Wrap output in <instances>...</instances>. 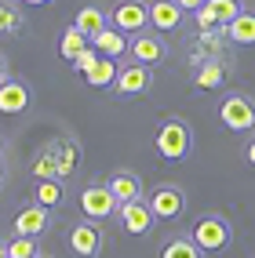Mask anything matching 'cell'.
<instances>
[{"label": "cell", "mask_w": 255, "mask_h": 258, "mask_svg": "<svg viewBox=\"0 0 255 258\" xmlns=\"http://www.w3.org/2000/svg\"><path fill=\"white\" fill-rule=\"evenodd\" d=\"M190 146H193V135H190V124L182 116H164L157 124V135H153V149L161 153V160L168 164H179L190 157Z\"/></svg>", "instance_id": "6da1fadb"}, {"label": "cell", "mask_w": 255, "mask_h": 258, "mask_svg": "<svg viewBox=\"0 0 255 258\" xmlns=\"http://www.w3.org/2000/svg\"><path fill=\"white\" fill-rule=\"evenodd\" d=\"M219 120H223L226 131L244 135V131L255 127V102L248 95H241V91H233V95H226L219 102Z\"/></svg>", "instance_id": "7a4b0ae2"}, {"label": "cell", "mask_w": 255, "mask_h": 258, "mask_svg": "<svg viewBox=\"0 0 255 258\" xmlns=\"http://www.w3.org/2000/svg\"><path fill=\"white\" fill-rule=\"evenodd\" d=\"M193 240H197V247L208 254V251H223L230 240H233V229H230V222L223 218V215H200L197 218V226H193V233H190Z\"/></svg>", "instance_id": "3957f363"}, {"label": "cell", "mask_w": 255, "mask_h": 258, "mask_svg": "<svg viewBox=\"0 0 255 258\" xmlns=\"http://www.w3.org/2000/svg\"><path fill=\"white\" fill-rule=\"evenodd\" d=\"M80 211L88 215V222H102L121 211V204H117L110 182H95V185H84L80 189Z\"/></svg>", "instance_id": "277c9868"}, {"label": "cell", "mask_w": 255, "mask_h": 258, "mask_svg": "<svg viewBox=\"0 0 255 258\" xmlns=\"http://www.w3.org/2000/svg\"><path fill=\"white\" fill-rule=\"evenodd\" d=\"M241 15H244L241 0H208L193 19H197V33H204V29H230Z\"/></svg>", "instance_id": "5b68a950"}, {"label": "cell", "mask_w": 255, "mask_h": 258, "mask_svg": "<svg viewBox=\"0 0 255 258\" xmlns=\"http://www.w3.org/2000/svg\"><path fill=\"white\" fill-rule=\"evenodd\" d=\"M226 47H230L226 29H204V33H197L193 44H190V62L193 66H200V62H223Z\"/></svg>", "instance_id": "8992f818"}, {"label": "cell", "mask_w": 255, "mask_h": 258, "mask_svg": "<svg viewBox=\"0 0 255 258\" xmlns=\"http://www.w3.org/2000/svg\"><path fill=\"white\" fill-rule=\"evenodd\" d=\"M110 22L121 33H142L149 26V8L142 0H121V4L110 8Z\"/></svg>", "instance_id": "52a82bcc"}, {"label": "cell", "mask_w": 255, "mask_h": 258, "mask_svg": "<svg viewBox=\"0 0 255 258\" xmlns=\"http://www.w3.org/2000/svg\"><path fill=\"white\" fill-rule=\"evenodd\" d=\"M47 222H51V211L40 208V204H26V208L15 211L11 218V236H44L47 233Z\"/></svg>", "instance_id": "ba28073f"}, {"label": "cell", "mask_w": 255, "mask_h": 258, "mask_svg": "<svg viewBox=\"0 0 255 258\" xmlns=\"http://www.w3.org/2000/svg\"><path fill=\"white\" fill-rule=\"evenodd\" d=\"M149 84H153L149 66H142V62H128V66H121V77H117L113 91L121 95V98H135V95H146Z\"/></svg>", "instance_id": "9c48e42d"}, {"label": "cell", "mask_w": 255, "mask_h": 258, "mask_svg": "<svg viewBox=\"0 0 255 258\" xmlns=\"http://www.w3.org/2000/svg\"><path fill=\"white\" fill-rule=\"evenodd\" d=\"M149 208H153V215H157V218L172 222V218H179L182 208H186V193H182L179 185L164 182V185H157V189L149 193Z\"/></svg>", "instance_id": "30bf717a"}, {"label": "cell", "mask_w": 255, "mask_h": 258, "mask_svg": "<svg viewBox=\"0 0 255 258\" xmlns=\"http://www.w3.org/2000/svg\"><path fill=\"white\" fill-rule=\"evenodd\" d=\"M29 106H33V88L19 77H4V84H0V109L8 116H19Z\"/></svg>", "instance_id": "8fae6325"}, {"label": "cell", "mask_w": 255, "mask_h": 258, "mask_svg": "<svg viewBox=\"0 0 255 258\" xmlns=\"http://www.w3.org/2000/svg\"><path fill=\"white\" fill-rule=\"evenodd\" d=\"M117 218H121L124 233L131 236H146L153 229V222H157V215H153L149 200H135V204H121V211H117Z\"/></svg>", "instance_id": "7c38bea8"}, {"label": "cell", "mask_w": 255, "mask_h": 258, "mask_svg": "<svg viewBox=\"0 0 255 258\" xmlns=\"http://www.w3.org/2000/svg\"><path fill=\"white\" fill-rule=\"evenodd\" d=\"M70 247L80 258H95L102 251V229H98V222H77V226L70 229Z\"/></svg>", "instance_id": "4fadbf2b"}, {"label": "cell", "mask_w": 255, "mask_h": 258, "mask_svg": "<svg viewBox=\"0 0 255 258\" xmlns=\"http://www.w3.org/2000/svg\"><path fill=\"white\" fill-rule=\"evenodd\" d=\"M182 15H186V11L175 4V0H153V4H149V26L161 29V33L179 29V26H182Z\"/></svg>", "instance_id": "5bb4252c"}, {"label": "cell", "mask_w": 255, "mask_h": 258, "mask_svg": "<svg viewBox=\"0 0 255 258\" xmlns=\"http://www.w3.org/2000/svg\"><path fill=\"white\" fill-rule=\"evenodd\" d=\"M110 189H113L117 204H135V200H142V178L135 175V171H117V175L110 178Z\"/></svg>", "instance_id": "9a60e30c"}, {"label": "cell", "mask_w": 255, "mask_h": 258, "mask_svg": "<svg viewBox=\"0 0 255 258\" xmlns=\"http://www.w3.org/2000/svg\"><path fill=\"white\" fill-rule=\"evenodd\" d=\"M131 62H142V66H157L164 62V44L157 37H146V33H139V37L131 40Z\"/></svg>", "instance_id": "2e32d148"}, {"label": "cell", "mask_w": 255, "mask_h": 258, "mask_svg": "<svg viewBox=\"0 0 255 258\" xmlns=\"http://www.w3.org/2000/svg\"><path fill=\"white\" fill-rule=\"evenodd\" d=\"M91 47L98 51L102 58H117V55H124V51H131V40L124 37L121 29H110V26H106V29L91 40Z\"/></svg>", "instance_id": "e0dca14e"}, {"label": "cell", "mask_w": 255, "mask_h": 258, "mask_svg": "<svg viewBox=\"0 0 255 258\" xmlns=\"http://www.w3.org/2000/svg\"><path fill=\"white\" fill-rule=\"evenodd\" d=\"M55 153H59V178H70L73 167L80 164V142L73 135H62V139H55Z\"/></svg>", "instance_id": "ac0fdd59"}, {"label": "cell", "mask_w": 255, "mask_h": 258, "mask_svg": "<svg viewBox=\"0 0 255 258\" xmlns=\"http://www.w3.org/2000/svg\"><path fill=\"white\" fill-rule=\"evenodd\" d=\"M29 175L37 178V182H51V178H59V153H55V142L44 146L37 153V160L29 164ZM62 182V178H59Z\"/></svg>", "instance_id": "d6986e66"}, {"label": "cell", "mask_w": 255, "mask_h": 258, "mask_svg": "<svg viewBox=\"0 0 255 258\" xmlns=\"http://www.w3.org/2000/svg\"><path fill=\"white\" fill-rule=\"evenodd\" d=\"M88 47H91V40L84 37V33H80L77 26H70V29L62 33V40H59V55H62L66 62H77V58H80Z\"/></svg>", "instance_id": "ffe728a7"}, {"label": "cell", "mask_w": 255, "mask_h": 258, "mask_svg": "<svg viewBox=\"0 0 255 258\" xmlns=\"http://www.w3.org/2000/svg\"><path fill=\"white\" fill-rule=\"evenodd\" d=\"M73 26H77L88 40H95L98 33L106 29V11H102V8H80L77 19H73Z\"/></svg>", "instance_id": "44dd1931"}, {"label": "cell", "mask_w": 255, "mask_h": 258, "mask_svg": "<svg viewBox=\"0 0 255 258\" xmlns=\"http://www.w3.org/2000/svg\"><path fill=\"white\" fill-rule=\"evenodd\" d=\"M223 77H226L223 62H200V66H193V84L200 91H215L219 84H223Z\"/></svg>", "instance_id": "7402d4cb"}, {"label": "cell", "mask_w": 255, "mask_h": 258, "mask_svg": "<svg viewBox=\"0 0 255 258\" xmlns=\"http://www.w3.org/2000/svg\"><path fill=\"white\" fill-rule=\"evenodd\" d=\"M161 258H204V251L197 247L193 236H172L161 247Z\"/></svg>", "instance_id": "603a6c76"}, {"label": "cell", "mask_w": 255, "mask_h": 258, "mask_svg": "<svg viewBox=\"0 0 255 258\" xmlns=\"http://www.w3.org/2000/svg\"><path fill=\"white\" fill-rule=\"evenodd\" d=\"M4 258H40L37 236H8L4 240Z\"/></svg>", "instance_id": "cb8c5ba5"}, {"label": "cell", "mask_w": 255, "mask_h": 258, "mask_svg": "<svg viewBox=\"0 0 255 258\" xmlns=\"http://www.w3.org/2000/svg\"><path fill=\"white\" fill-rule=\"evenodd\" d=\"M33 204H40V208L55 211L59 204H62V182H59V178H51V182H37V185H33Z\"/></svg>", "instance_id": "d4e9b609"}, {"label": "cell", "mask_w": 255, "mask_h": 258, "mask_svg": "<svg viewBox=\"0 0 255 258\" xmlns=\"http://www.w3.org/2000/svg\"><path fill=\"white\" fill-rule=\"evenodd\" d=\"M226 37H230V44H237V47L255 44V15H251V11H244L241 19H237V22L226 29Z\"/></svg>", "instance_id": "484cf974"}, {"label": "cell", "mask_w": 255, "mask_h": 258, "mask_svg": "<svg viewBox=\"0 0 255 258\" xmlns=\"http://www.w3.org/2000/svg\"><path fill=\"white\" fill-rule=\"evenodd\" d=\"M0 29H4V37H19L26 29V19H22L15 0H4V8H0Z\"/></svg>", "instance_id": "4316f807"}, {"label": "cell", "mask_w": 255, "mask_h": 258, "mask_svg": "<svg viewBox=\"0 0 255 258\" xmlns=\"http://www.w3.org/2000/svg\"><path fill=\"white\" fill-rule=\"evenodd\" d=\"M117 77H121V66H117L113 58H102L84 80H88L91 88H110V84H117Z\"/></svg>", "instance_id": "83f0119b"}, {"label": "cell", "mask_w": 255, "mask_h": 258, "mask_svg": "<svg viewBox=\"0 0 255 258\" xmlns=\"http://www.w3.org/2000/svg\"><path fill=\"white\" fill-rule=\"evenodd\" d=\"M98 62H102V55H98V51H95V47H88V51H84V55H80V58L73 62V70H77V73H84V77H88V73L95 70V66H98Z\"/></svg>", "instance_id": "f1b7e54d"}, {"label": "cell", "mask_w": 255, "mask_h": 258, "mask_svg": "<svg viewBox=\"0 0 255 258\" xmlns=\"http://www.w3.org/2000/svg\"><path fill=\"white\" fill-rule=\"evenodd\" d=\"M175 4H179L182 11H193V15H197V11H200L204 4H208V0H175Z\"/></svg>", "instance_id": "f546056e"}, {"label": "cell", "mask_w": 255, "mask_h": 258, "mask_svg": "<svg viewBox=\"0 0 255 258\" xmlns=\"http://www.w3.org/2000/svg\"><path fill=\"white\" fill-rule=\"evenodd\" d=\"M244 160H248V164L255 167V135H251V139L244 142Z\"/></svg>", "instance_id": "4dcf8cb0"}, {"label": "cell", "mask_w": 255, "mask_h": 258, "mask_svg": "<svg viewBox=\"0 0 255 258\" xmlns=\"http://www.w3.org/2000/svg\"><path fill=\"white\" fill-rule=\"evenodd\" d=\"M22 4H29V8H40V4H51V0H22Z\"/></svg>", "instance_id": "1f68e13d"}, {"label": "cell", "mask_w": 255, "mask_h": 258, "mask_svg": "<svg viewBox=\"0 0 255 258\" xmlns=\"http://www.w3.org/2000/svg\"><path fill=\"white\" fill-rule=\"evenodd\" d=\"M40 258H47V254H40Z\"/></svg>", "instance_id": "d6a6232c"}]
</instances>
